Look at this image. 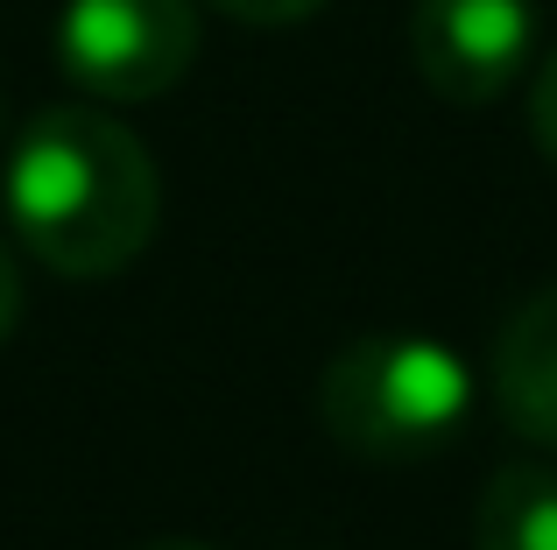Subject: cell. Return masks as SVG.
I'll list each match as a JSON object with an SVG mask.
<instances>
[{"label":"cell","instance_id":"obj_5","mask_svg":"<svg viewBox=\"0 0 557 550\" xmlns=\"http://www.w3.org/2000/svg\"><path fill=\"white\" fill-rule=\"evenodd\" d=\"M487 382H494V402H502L508 424L530 445L557 452V283L508 311V325L494 332Z\"/></svg>","mask_w":557,"mask_h":550},{"label":"cell","instance_id":"obj_4","mask_svg":"<svg viewBox=\"0 0 557 550\" xmlns=\"http://www.w3.org/2000/svg\"><path fill=\"white\" fill-rule=\"evenodd\" d=\"M536 50V0H417L409 57L451 107H487L522 78Z\"/></svg>","mask_w":557,"mask_h":550},{"label":"cell","instance_id":"obj_10","mask_svg":"<svg viewBox=\"0 0 557 550\" xmlns=\"http://www.w3.org/2000/svg\"><path fill=\"white\" fill-rule=\"evenodd\" d=\"M135 550H212V543H198V537H156V543H135Z\"/></svg>","mask_w":557,"mask_h":550},{"label":"cell","instance_id":"obj_2","mask_svg":"<svg viewBox=\"0 0 557 550\" xmlns=\"http://www.w3.org/2000/svg\"><path fill=\"white\" fill-rule=\"evenodd\" d=\"M318 416L374 466L431 459L473 416V367L431 332H368L339 346L318 382Z\"/></svg>","mask_w":557,"mask_h":550},{"label":"cell","instance_id":"obj_11","mask_svg":"<svg viewBox=\"0 0 557 550\" xmlns=\"http://www.w3.org/2000/svg\"><path fill=\"white\" fill-rule=\"evenodd\" d=\"M0 127H8V113H0Z\"/></svg>","mask_w":557,"mask_h":550},{"label":"cell","instance_id":"obj_9","mask_svg":"<svg viewBox=\"0 0 557 550\" xmlns=\"http://www.w3.org/2000/svg\"><path fill=\"white\" fill-rule=\"evenodd\" d=\"M14 317H22V275H14L8 248H0V339L14 332Z\"/></svg>","mask_w":557,"mask_h":550},{"label":"cell","instance_id":"obj_6","mask_svg":"<svg viewBox=\"0 0 557 550\" xmlns=\"http://www.w3.org/2000/svg\"><path fill=\"white\" fill-rule=\"evenodd\" d=\"M473 550H557V473L550 466H502L480 487Z\"/></svg>","mask_w":557,"mask_h":550},{"label":"cell","instance_id":"obj_3","mask_svg":"<svg viewBox=\"0 0 557 550\" xmlns=\"http://www.w3.org/2000/svg\"><path fill=\"white\" fill-rule=\"evenodd\" d=\"M57 64L92 99H163L198 64V8L190 0H64Z\"/></svg>","mask_w":557,"mask_h":550},{"label":"cell","instance_id":"obj_7","mask_svg":"<svg viewBox=\"0 0 557 550\" xmlns=\"http://www.w3.org/2000/svg\"><path fill=\"white\" fill-rule=\"evenodd\" d=\"M530 135L557 163V50L544 57V71H536V85H530Z\"/></svg>","mask_w":557,"mask_h":550},{"label":"cell","instance_id":"obj_8","mask_svg":"<svg viewBox=\"0 0 557 550\" xmlns=\"http://www.w3.org/2000/svg\"><path fill=\"white\" fill-rule=\"evenodd\" d=\"M219 14H233V22H255V28H283V22H304V14H318L325 0H212Z\"/></svg>","mask_w":557,"mask_h":550},{"label":"cell","instance_id":"obj_1","mask_svg":"<svg viewBox=\"0 0 557 550\" xmlns=\"http://www.w3.org/2000/svg\"><path fill=\"white\" fill-rule=\"evenodd\" d=\"M8 220L42 268L99 283L149 248L163 177L135 127L99 107H42L8 149Z\"/></svg>","mask_w":557,"mask_h":550}]
</instances>
